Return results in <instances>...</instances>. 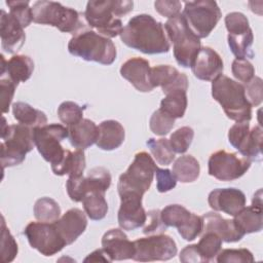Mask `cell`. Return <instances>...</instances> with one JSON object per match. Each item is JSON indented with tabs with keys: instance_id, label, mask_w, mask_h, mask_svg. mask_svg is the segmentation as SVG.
Returning a JSON list of instances; mask_svg holds the SVG:
<instances>
[{
	"instance_id": "34",
	"label": "cell",
	"mask_w": 263,
	"mask_h": 263,
	"mask_svg": "<svg viewBox=\"0 0 263 263\" xmlns=\"http://www.w3.org/2000/svg\"><path fill=\"white\" fill-rule=\"evenodd\" d=\"M34 216L40 222L53 223L61 217L59 203L50 197H41L34 204Z\"/></svg>"
},
{
	"instance_id": "1",
	"label": "cell",
	"mask_w": 263,
	"mask_h": 263,
	"mask_svg": "<svg viewBox=\"0 0 263 263\" xmlns=\"http://www.w3.org/2000/svg\"><path fill=\"white\" fill-rule=\"evenodd\" d=\"M119 36L126 46L146 54L165 53L171 48L163 25L146 13L133 16Z\"/></svg>"
},
{
	"instance_id": "9",
	"label": "cell",
	"mask_w": 263,
	"mask_h": 263,
	"mask_svg": "<svg viewBox=\"0 0 263 263\" xmlns=\"http://www.w3.org/2000/svg\"><path fill=\"white\" fill-rule=\"evenodd\" d=\"M68 138V127L59 123L45 124L34 128L35 146L44 160L51 166L58 164L64 157L66 150L61 142Z\"/></svg>"
},
{
	"instance_id": "40",
	"label": "cell",
	"mask_w": 263,
	"mask_h": 263,
	"mask_svg": "<svg viewBox=\"0 0 263 263\" xmlns=\"http://www.w3.org/2000/svg\"><path fill=\"white\" fill-rule=\"evenodd\" d=\"M194 137V130L190 126H182L175 130L170 139V145L175 153H185L190 147Z\"/></svg>"
},
{
	"instance_id": "7",
	"label": "cell",
	"mask_w": 263,
	"mask_h": 263,
	"mask_svg": "<svg viewBox=\"0 0 263 263\" xmlns=\"http://www.w3.org/2000/svg\"><path fill=\"white\" fill-rule=\"evenodd\" d=\"M157 167L150 154L145 151L138 152L126 172L119 177L118 194L136 193L143 196L149 190Z\"/></svg>"
},
{
	"instance_id": "43",
	"label": "cell",
	"mask_w": 263,
	"mask_h": 263,
	"mask_svg": "<svg viewBox=\"0 0 263 263\" xmlns=\"http://www.w3.org/2000/svg\"><path fill=\"white\" fill-rule=\"evenodd\" d=\"M218 263H252L255 258L248 249H225L216 256Z\"/></svg>"
},
{
	"instance_id": "19",
	"label": "cell",
	"mask_w": 263,
	"mask_h": 263,
	"mask_svg": "<svg viewBox=\"0 0 263 263\" xmlns=\"http://www.w3.org/2000/svg\"><path fill=\"white\" fill-rule=\"evenodd\" d=\"M150 80L153 87L160 86L164 95L188 89V77L170 65H158L151 68Z\"/></svg>"
},
{
	"instance_id": "8",
	"label": "cell",
	"mask_w": 263,
	"mask_h": 263,
	"mask_svg": "<svg viewBox=\"0 0 263 263\" xmlns=\"http://www.w3.org/2000/svg\"><path fill=\"white\" fill-rule=\"evenodd\" d=\"M183 15L191 31L200 39L208 37L222 16L216 1L199 0L184 3Z\"/></svg>"
},
{
	"instance_id": "39",
	"label": "cell",
	"mask_w": 263,
	"mask_h": 263,
	"mask_svg": "<svg viewBox=\"0 0 263 263\" xmlns=\"http://www.w3.org/2000/svg\"><path fill=\"white\" fill-rule=\"evenodd\" d=\"M1 221V259L3 262H11L17 255L18 248L17 243L6 227L4 217L2 216Z\"/></svg>"
},
{
	"instance_id": "14",
	"label": "cell",
	"mask_w": 263,
	"mask_h": 263,
	"mask_svg": "<svg viewBox=\"0 0 263 263\" xmlns=\"http://www.w3.org/2000/svg\"><path fill=\"white\" fill-rule=\"evenodd\" d=\"M111 174L103 166L91 168L86 177H69L66 183L67 193L71 200L80 202L84 196L93 191L106 192L111 185Z\"/></svg>"
},
{
	"instance_id": "15",
	"label": "cell",
	"mask_w": 263,
	"mask_h": 263,
	"mask_svg": "<svg viewBox=\"0 0 263 263\" xmlns=\"http://www.w3.org/2000/svg\"><path fill=\"white\" fill-rule=\"evenodd\" d=\"M251 166V161L236 153L219 150L213 153L208 162L209 175L220 181H233L242 177Z\"/></svg>"
},
{
	"instance_id": "33",
	"label": "cell",
	"mask_w": 263,
	"mask_h": 263,
	"mask_svg": "<svg viewBox=\"0 0 263 263\" xmlns=\"http://www.w3.org/2000/svg\"><path fill=\"white\" fill-rule=\"evenodd\" d=\"M188 105L187 91L177 90L165 95L160 102V108L163 112L167 113L175 119L182 118L186 112Z\"/></svg>"
},
{
	"instance_id": "16",
	"label": "cell",
	"mask_w": 263,
	"mask_h": 263,
	"mask_svg": "<svg viewBox=\"0 0 263 263\" xmlns=\"http://www.w3.org/2000/svg\"><path fill=\"white\" fill-rule=\"evenodd\" d=\"M120 196V208L117 214L118 224L123 230H135L142 227L147 219V213L142 205V195L123 193Z\"/></svg>"
},
{
	"instance_id": "41",
	"label": "cell",
	"mask_w": 263,
	"mask_h": 263,
	"mask_svg": "<svg viewBox=\"0 0 263 263\" xmlns=\"http://www.w3.org/2000/svg\"><path fill=\"white\" fill-rule=\"evenodd\" d=\"M175 120L176 119L174 117L163 112L161 109H158L151 115L149 127L156 136H165L173 129Z\"/></svg>"
},
{
	"instance_id": "42",
	"label": "cell",
	"mask_w": 263,
	"mask_h": 263,
	"mask_svg": "<svg viewBox=\"0 0 263 263\" xmlns=\"http://www.w3.org/2000/svg\"><path fill=\"white\" fill-rule=\"evenodd\" d=\"M6 5L9 7V13L18 21L24 29L33 22V11L29 1L9 0L6 1Z\"/></svg>"
},
{
	"instance_id": "38",
	"label": "cell",
	"mask_w": 263,
	"mask_h": 263,
	"mask_svg": "<svg viewBox=\"0 0 263 263\" xmlns=\"http://www.w3.org/2000/svg\"><path fill=\"white\" fill-rule=\"evenodd\" d=\"M85 106L81 107L72 101L63 102L58 108V115L60 120L67 126L78 123L83 119V111Z\"/></svg>"
},
{
	"instance_id": "13",
	"label": "cell",
	"mask_w": 263,
	"mask_h": 263,
	"mask_svg": "<svg viewBox=\"0 0 263 263\" xmlns=\"http://www.w3.org/2000/svg\"><path fill=\"white\" fill-rule=\"evenodd\" d=\"M24 234L30 246L46 257L58 254L67 246L53 223L30 222L26 226Z\"/></svg>"
},
{
	"instance_id": "17",
	"label": "cell",
	"mask_w": 263,
	"mask_h": 263,
	"mask_svg": "<svg viewBox=\"0 0 263 263\" xmlns=\"http://www.w3.org/2000/svg\"><path fill=\"white\" fill-rule=\"evenodd\" d=\"M208 202L214 211L234 217L246 206V195L236 188H217L210 192Z\"/></svg>"
},
{
	"instance_id": "27",
	"label": "cell",
	"mask_w": 263,
	"mask_h": 263,
	"mask_svg": "<svg viewBox=\"0 0 263 263\" xmlns=\"http://www.w3.org/2000/svg\"><path fill=\"white\" fill-rule=\"evenodd\" d=\"M68 138L73 147L76 149H87L98 140V126L97 124L87 118H83L78 123L69 125Z\"/></svg>"
},
{
	"instance_id": "12",
	"label": "cell",
	"mask_w": 263,
	"mask_h": 263,
	"mask_svg": "<svg viewBox=\"0 0 263 263\" xmlns=\"http://www.w3.org/2000/svg\"><path fill=\"white\" fill-rule=\"evenodd\" d=\"M135 254L133 260L140 262L166 261L177 255L175 240L162 233L138 238L134 241Z\"/></svg>"
},
{
	"instance_id": "36",
	"label": "cell",
	"mask_w": 263,
	"mask_h": 263,
	"mask_svg": "<svg viewBox=\"0 0 263 263\" xmlns=\"http://www.w3.org/2000/svg\"><path fill=\"white\" fill-rule=\"evenodd\" d=\"M222 239L214 232L206 231L196 243L197 250L203 262H210L216 258L222 249Z\"/></svg>"
},
{
	"instance_id": "20",
	"label": "cell",
	"mask_w": 263,
	"mask_h": 263,
	"mask_svg": "<svg viewBox=\"0 0 263 263\" xmlns=\"http://www.w3.org/2000/svg\"><path fill=\"white\" fill-rule=\"evenodd\" d=\"M150 74V64L143 58H132L124 62L120 68V75L141 92L153 90Z\"/></svg>"
},
{
	"instance_id": "25",
	"label": "cell",
	"mask_w": 263,
	"mask_h": 263,
	"mask_svg": "<svg viewBox=\"0 0 263 263\" xmlns=\"http://www.w3.org/2000/svg\"><path fill=\"white\" fill-rule=\"evenodd\" d=\"M234 222L241 231L247 233L260 232L263 227L261 189L258 190L253 197L252 204L245 206L234 216Z\"/></svg>"
},
{
	"instance_id": "23",
	"label": "cell",
	"mask_w": 263,
	"mask_h": 263,
	"mask_svg": "<svg viewBox=\"0 0 263 263\" xmlns=\"http://www.w3.org/2000/svg\"><path fill=\"white\" fill-rule=\"evenodd\" d=\"M1 46L8 53H14L21 49L26 41L23 26L10 13L1 9L0 15Z\"/></svg>"
},
{
	"instance_id": "22",
	"label": "cell",
	"mask_w": 263,
	"mask_h": 263,
	"mask_svg": "<svg viewBox=\"0 0 263 263\" xmlns=\"http://www.w3.org/2000/svg\"><path fill=\"white\" fill-rule=\"evenodd\" d=\"M58 232L66 245L73 243L86 229L87 219L80 209L68 210L62 217L53 222Z\"/></svg>"
},
{
	"instance_id": "26",
	"label": "cell",
	"mask_w": 263,
	"mask_h": 263,
	"mask_svg": "<svg viewBox=\"0 0 263 263\" xmlns=\"http://www.w3.org/2000/svg\"><path fill=\"white\" fill-rule=\"evenodd\" d=\"M1 76L7 77L17 86L20 82H26L34 71L33 60L25 54H16L6 61L1 54Z\"/></svg>"
},
{
	"instance_id": "53",
	"label": "cell",
	"mask_w": 263,
	"mask_h": 263,
	"mask_svg": "<svg viewBox=\"0 0 263 263\" xmlns=\"http://www.w3.org/2000/svg\"><path fill=\"white\" fill-rule=\"evenodd\" d=\"M179 259L183 263H199L203 262L196 245L186 246L180 253Z\"/></svg>"
},
{
	"instance_id": "48",
	"label": "cell",
	"mask_w": 263,
	"mask_h": 263,
	"mask_svg": "<svg viewBox=\"0 0 263 263\" xmlns=\"http://www.w3.org/2000/svg\"><path fill=\"white\" fill-rule=\"evenodd\" d=\"M156 188L160 193H164L174 189L177 185V180L168 168L157 167L155 171Z\"/></svg>"
},
{
	"instance_id": "18",
	"label": "cell",
	"mask_w": 263,
	"mask_h": 263,
	"mask_svg": "<svg viewBox=\"0 0 263 263\" xmlns=\"http://www.w3.org/2000/svg\"><path fill=\"white\" fill-rule=\"evenodd\" d=\"M190 68L197 79L213 81L222 74L224 64L217 51L209 46H203L200 47Z\"/></svg>"
},
{
	"instance_id": "28",
	"label": "cell",
	"mask_w": 263,
	"mask_h": 263,
	"mask_svg": "<svg viewBox=\"0 0 263 263\" xmlns=\"http://www.w3.org/2000/svg\"><path fill=\"white\" fill-rule=\"evenodd\" d=\"M99 135L97 146L105 151H111L119 148L125 138L124 127L116 120L109 119L102 121L98 126Z\"/></svg>"
},
{
	"instance_id": "44",
	"label": "cell",
	"mask_w": 263,
	"mask_h": 263,
	"mask_svg": "<svg viewBox=\"0 0 263 263\" xmlns=\"http://www.w3.org/2000/svg\"><path fill=\"white\" fill-rule=\"evenodd\" d=\"M177 229L183 239L191 241L195 239L203 230L202 217L191 213L189 219Z\"/></svg>"
},
{
	"instance_id": "35",
	"label": "cell",
	"mask_w": 263,
	"mask_h": 263,
	"mask_svg": "<svg viewBox=\"0 0 263 263\" xmlns=\"http://www.w3.org/2000/svg\"><path fill=\"white\" fill-rule=\"evenodd\" d=\"M147 147L149 148L153 158L156 160L157 163L160 165H168L175 159V152L172 149L168 139L160 138L154 139L150 138L146 142Z\"/></svg>"
},
{
	"instance_id": "49",
	"label": "cell",
	"mask_w": 263,
	"mask_h": 263,
	"mask_svg": "<svg viewBox=\"0 0 263 263\" xmlns=\"http://www.w3.org/2000/svg\"><path fill=\"white\" fill-rule=\"evenodd\" d=\"M166 230V226L163 224L159 210H151L147 213V219L143 227L144 234L161 233Z\"/></svg>"
},
{
	"instance_id": "52",
	"label": "cell",
	"mask_w": 263,
	"mask_h": 263,
	"mask_svg": "<svg viewBox=\"0 0 263 263\" xmlns=\"http://www.w3.org/2000/svg\"><path fill=\"white\" fill-rule=\"evenodd\" d=\"M85 155L83 150L76 149L72 153V160H71V166L68 176L69 177H79L83 175V172L85 170Z\"/></svg>"
},
{
	"instance_id": "32",
	"label": "cell",
	"mask_w": 263,
	"mask_h": 263,
	"mask_svg": "<svg viewBox=\"0 0 263 263\" xmlns=\"http://www.w3.org/2000/svg\"><path fill=\"white\" fill-rule=\"evenodd\" d=\"M228 45L231 52L236 59H253L254 52L252 50V44L254 41V34L252 29L242 34H228Z\"/></svg>"
},
{
	"instance_id": "50",
	"label": "cell",
	"mask_w": 263,
	"mask_h": 263,
	"mask_svg": "<svg viewBox=\"0 0 263 263\" xmlns=\"http://www.w3.org/2000/svg\"><path fill=\"white\" fill-rule=\"evenodd\" d=\"M155 10L167 18H173L180 14L182 4L177 0H157L154 2Z\"/></svg>"
},
{
	"instance_id": "37",
	"label": "cell",
	"mask_w": 263,
	"mask_h": 263,
	"mask_svg": "<svg viewBox=\"0 0 263 263\" xmlns=\"http://www.w3.org/2000/svg\"><path fill=\"white\" fill-rule=\"evenodd\" d=\"M191 212L181 204H168L160 211V216L163 224L166 227L179 228L190 217Z\"/></svg>"
},
{
	"instance_id": "30",
	"label": "cell",
	"mask_w": 263,
	"mask_h": 263,
	"mask_svg": "<svg viewBox=\"0 0 263 263\" xmlns=\"http://www.w3.org/2000/svg\"><path fill=\"white\" fill-rule=\"evenodd\" d=\"M172 173L177 181L181 183H192L199 177L200 165L194 156L182 155L175 160Z\"/></svg>"
},
{
	"instance_id": "47",
	"label": "cell",
	"mask_w": 263,
	"mask_h": 263,
	"mask_svg": "<svg viewBox=\"0 0 263 263\" xmlns=\"http://www.w3.org/2000/svg\"><path fill=\"white\" fill-rule=\"evenodd\" d=\"M245 92L247 100L253 107H257L262 103V79L258 76H254L245 86Z\"/></svg>"
},
{
	"instance_id": "29",
	"label": "cell",
	"mask_w": 263,
	"mask_h": 263,
	"mask_svg": "<svg viewBox=\"0 0 263 263\" xmlns=\"http://www.w3.org/2000/svg\"><path fill=\"white\" fill-rule=\"evenodd\" d=\"M12 114L14 119H16L20 123L32 128L47 124V117L45 113L25 102L13 103Z\"/></svg>"
},
{
	"instance_id": "10",
	"label": "cell",
	"mask_w": 263,
	"mask_h": 263,
	"mask_svg": "<svg viewBox=\"0 0 263 263\" xmlns=\"http://www.w3.org/2000/svg\"><path fill=\"white\" fill-rule=\"evenodd\" d=\"M84 17L87 24L98 31V34L109 39L120 35L123 29L122 21L113 12L112 0L88 1Z\"/></svg>"
},
{
	"instance_id": "24",
	"label": "cell",
	"mask_w": 263,
	"mask_h": 263,
	"mask_svg": "<svg viewBox=\"0 0 263 263\" xmlns=\"http://www.w3.org/2000/svg\"><path fill=\"white\" fill-rule=\"evenodd\" d=\"M201 217L203 220L202 231L214 232L222 239V241L236 242L245 236V232L239 229L234 220L224 219L214 212H209Z\"/></svg>"
},
{
	"instance_id": "4",
	"label": "cell",
	"mask_w": 263,
	"mask_h": 263,
	"mask_svg": "<svg viewBox=\"0 0 263 263\" xmlns=\"http://www.w3.org/2000/svg\"><path fill=\"white\" fill-rule=\"evenodd\" d=\"M1 164L2 168L21 164L26 154L35 146L34 128L22 123L7 125L3 117L1 130Z\"/></svg>"
},
{
	"instance_id": "31",
	"label": "cell",
	"mask_w": 263,
	"mask_h": 263,
	"mask_svg": "<svg viewBox=\"0 0 263 263\" xmlns=\"http://www.w3.org/2000/svg\"><path fill=\"white\" fill-rule=\"evenodd\" d=\"M81 202L85 214L90 220L99 221L106 217L108 212V202L105 198V192H89L84 196Z\"/></svg>"
},
{
	"instance_id": "6",
	"label": "cell",
	"mask_w": 263,
	"mask_h": 263,
	"mask_svg": "<svg viewBox=\"0 0 263 263\" xmlns=\"http://www.w3.org/2000/svg\"><path fill=\"white\" fill-rule=\"evenodd\" d=\"M33 22L41 25H48L58 28L61 32L70 33L73 36L84 29L77 10L66 7L60 2L36 1L32 6Z\"/></svg>"
},
{
	"instance_id": "54",
	"label": "cell",
	"mask_w": 263,
	"mask_h": 263,
	"mask_svg": "<svg viewBox=\"0 0 263 263\" xmlns=\"http://www.w3.org/2000/svg\"><path fill=\"white\" fill-rule=\"evenodd\" d=\"M84 262H112L109 256L103 249H98L90 253L84 260Z\"/></svg>"
},
{
	"instance_id": "5",
	"label": "cell",
	"mask_w": 263,
	"mask_h": 263,
	"mask_svg": "<svg viewBox=\"0 0 263 263\" xmlns=\"http://www.w3.org/2000/svg\"><path fill=\"white\" fill-rule=\"evenodd\" d=\"M165 33L173 43L174 57L183 68L191 67L200 47V39L191 31L182 13L168 18L164 24Z\"/></svg>"
},
{
	"instance_id": "51",
	"label": "cell",
	"mask_w": 263,
	"mask_h": 263,
	"mask_svg": "<svg viewBox=\"0 0 263 263\" xmlns=\"http://www.w3.org/2000/svg\"><path fill=\"white\" fill-rule=\"evenodd\" d=\"M16 85L8 78L1 77L0 80V89H1V107L2 112L7 113L9 111V106L14 96Z\"/></svg>"
},
{
	"instance_id": "21",
	"label": "cell",
	"mask_w": 263,
	"mask_h": 263,
	"mask_svg": "<svg viewBox=\"0 0 263 263\" xmlns=\"http://www.w3.org/2000/svg\"><path fill=\"white\" fill-rule=\"evenodd\" d=\"M102 249L112 261L133 259L135 254L134 241L119 228H112L102 237Z\"/></svg>"
},
{
	"instance_id": "46",
	"label": "cell",
	"mask_w": 263,
	"mask_h": 263,
	"mask_svg": "<svg viewBox=\"0 0 263 263\" xmlns=\"http://www.w3.org/2000/svg\"><path fill=\"white\" fill-rule=\"evenodd\" d=\"M233 76L245 84L248 83L255 75V68L247 59H235L231 65Z\"/></svg>"
},
{
	"instance_id": "45",
	"label": "cell",
	"mask_w": 263,
	"mask_h": 263,
	"mask_svg": "<svg viewBox=\"0 0 263 263\" xmlns=\"http://www.w3.org/2000/svg\"><path fill=\"white\" fill-rule=\"evenodd\" d=\"M225 26L228 34H242L250 30L249 20L241 12H230L225 16Z\"/></svg>"
},
{
	"instance_id": "2",
	"label": "cell",
	"mask_w": 263,
	"mask_h": 263,
	"mask_svg": "<svg viewBox=\"0 0 263 263\" xmlns=\"http://www.w3.org/2000/svg\"><path fill=\"white\" fill-rule=\"evenodd\" d=\"M212 97L221 105L229 119L236 122L251 120L252 106L241 83L221 74L212 81Z\"/></svg>"
},
{
	"instance_id": "11",
	"label": "cell",
	"mask_w": 263,
	"mask_h": 263,
	"mask_svg": "<svg viewBox=\"0 0 263 263\" xmlns=\"http://www.w3.org/2000/svg\"><path fill=\"white\" fill-rule=\"evenodd\" d=\"M262 128L259 125L250 128L248 121L236 122L228 132L230 145L251 162L262 160Z\"/></svg>"
},
{
	"instance_id": "3",
	"label": "cell",
	"mask_w": 263,
	"mask_h": 263,
	"mask_svg": "<svg viewBox=\"0 0 263 263\" xmlns=\"http://www.w3.org/2000/svg\"><path fill=\"white\" fill-rule=\"evenodd\" d=\"M69 52L84 61L102 65H111L116 60L117 51L111 39L95 31L85 30L74 35L68 43Z\"/></svg>"
}]
</instances>
